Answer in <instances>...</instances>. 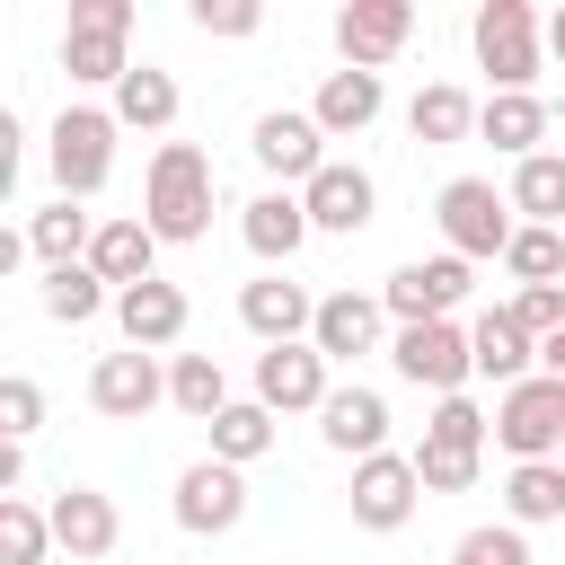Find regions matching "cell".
<instances>
[{
	"instance_id": "1f68e13d",
	"label": "cell",
	"mask_w": 565,
	"mask_h": 565,
	"mask_svg": "<svg viewBox=\"0 0 565 565\" xmlns=\"http://www.w3.org/2000/svg\"><path fill=\"white\" fill-rule=\"evenodd\" d=\"M35 300H44V318H62V327H88L97 309H115V291H106V274H97V265H53Z\"/></svg>"
},
{
	"instance_id": "60d3db41",
	"label": "cell",
	"mask_w": 565,
	"mask_h": 565,
	"mask_svg": "<svg viewBox=\"0 0 565 565\" xmlns=\"http://www.w3.org/2000/svg\"><path fill=\"white\" fill-rule=\"evenodd\" d=\"M194 26L238 44V35H256V26H265V9H256V0H194Z\"/></svg>"
},
{
	"instance_id": "836d02e7",
	"label": "cell",
	"mask_w": 565,
	"mask_h": 565,
	"mask_svg": "<svg viewBox=\"0 0 565 565\" xmlns=\"http://www.w3.org/2000/svg\"><path fill=\"white\" fill-rule=\"evenodd\" d=\"M503 274H512V291H530V282H565V230L521 221L512 247H503Z\"/></svg>"
},
{
	"instance_id": "5b68a950",
	"label": "cell",
	"mask_w": 565,
	"mask_h": 565,
	"mask_svg": "<svg viewBox=\"0 0 565 565\" xmlns=\"http://www.w3.org/2000/svg\"><path fill=\"white\" fill-rule=\"evenodd\" d=\"M115 132H124L115 106H62V115H53V150H44V159H53V185H62L71 203H88V194L115 177Z\"/></svg>"
},
{
	"instance_id": "5bb4252c",
	"label": "cell",
	"mask_w": 565,
	"mask_h": 565,
	"mask_svg": "<svg viewBox=\"0 0 565 565\" xmlns=\"http://www.w3.org/2000/svg\"><path fill=\"white\" fill-rule=\"evenodd\" d=\"M406 35H415V9H406V0H344V9H335V53H344V71H388V62L406 53Z\"/></svg>"
},
{
	"instance_id": "44dd1931",
	"label": "cell",
	"mask_w": 565,
	"mask_h": 565,
	"mask_svg": "<svg viewBox=\"0 0 565 565\" xmlns=\"http://www.w3.org/2000/svg\"><path fill=\"white\" fill-rule=\"evenodd\" d=\"M185 291L168 282V274H150V282H132V291H115V327H124V344H141V353H159V344H177L185 335Z\"/></svg>"
},
{
	"instance_id": "f35d334b",
	"label": "cell",
	"mask_w": 565,
	"mask_h": 565,
	"mask_svg": "<svg viewBox=\"0 0 565 565\" xmlns=\"http://www.w3.org/2000/svg\"><path fill=\"white\" fill-rule=\"evenodd\" d=\"M450 565H530V539H521L512 521H486V530H468V539L450 547Z\"/></svg>"
},
{
	"instance_id": "ab89813d",
	"label": "cell",
	"mask_w": 565,
	"mask_h": 565,
	"mask_svg": "<svg viewBox=\"0 0 565 565\" xmlns=\"http://www.w3.org/2000/svg\"><path fill=\"white\" fill-rule=\"evenodd\" d=\"M35 424H44V388H35L26 371H9V380H0V441H26Z\"/></svg>"
},
{
	"instance_id": "9a60e30c",
	"label": "cell",
	"mask_w": 565,
	"mask_h": 565,
	"mask_svg": "<svg viewBox=\"0 0 565 565\" xmlns=\"http://www.w3.org/2000/svg\"><path fill=\"white\" fill-rule=\"evenodd\" d=\"M238 238H247V256H256L265 274H291V256H300L318 230H309V203H300L291 185H265V194L238 212Z\"/></svg>"
},
{
	"instance_id": "9c48e42d",
	"label": "cell",
	"mask_w": 565,
	"mask_h": 565,
	"mask_svg": "<svg viewBox=\"0 0 565 565\" xmlns=\"http://www.w3.org/2000/svg\"><path fill=\"white\" fill-rule=\"evenodd\" d=\"M177 530L185 539H230L238 521H247V468H221V459H194V468H177Z\"/></svg>"
},
{
	"instance_id": "603a6c76",
	"label": "cell",
	"mask_w": 565,
	"mask_h": 565,
	"mask_svg": "<svg viewBox=\"0 0 565 565\" xmlns=\"http://www.w3.org/2000/svg\"><path fill=\"white\" fill-rule=\"evenodd\" d=\"M88 265L106 274V291H132V282H150V274H159V230H150L141 212H115V221H97Z\"/></svg>"
},
{
	"instance_id": "74e56055",
	"label": "cell",
	"mask_w": 565,
	"mask_h": 565,
	"mask_svg": "<svg viewBox=\"0 0 565 565\" xmlns=\"http://www.w3.org/2000/svg\"><path fill=\"white\" fill-rule=\"evenodd\" d=\"M503 309H512V327H521L530 344H547V335H565V282H530V291H512Z\"/></svg>"
},
{
	"instance_id": "7bdbcfd3",
	"label": "cell",
	"mask_w": 565,
	"mask_h": 565,
	"mask_svg": "<svg viewBox=\"0 0 565 565\" xmlns=\"http://www.w3.org/2000/svg\"><path fill=\"white\" fill-rule=\"evenodd\" d=\"M539 371H547V380H565V335H547V344H539Z\"/></svg>"
},
{
	"instance_id": "8fae6325",
	"label": "cell",
	"mask_w": 565,
	"mask_h": 565,
	"mask_svg": "<svg viewBox=\"0 0 565 565\" xmlns=\"http://www.w3.org/2000/svg\"><path fill=\"white\" fill-rule=\"evenodd\" d=\"M247 150H256V168H265V177H282L291 194L327 168V132H318V115H309V106H274V115H256Z\"/></svg>"
},
{
	"instance_id": "4fadbf2b",
	"label": "cell",
	"mask_w": 565,
	"mask_h": 565,
	"mask_svg": "<svg viewBox=\"0 0 565 565\" xmlns=\"http://www.w3.org/2000/svg\"><path fill=\"white\" fill-rule=\"evenodd\" d=\"M88 406H97L106 424H141L150 406H168V371H159V353H141V344L97 353V371H88Z\"/></svg>"
},
{
	"instance_id": "d6a6232c",
	"label": "cell",
	"mask_w": 565,
	"mask_h": 565,
	"mask_svg": "<svg viewBox=\"0 0 565 565\" xmlns=\"http://www.w3.org/2000/svg\"><path fill=\"white\" fill-rule=\"evenodd\" d=\"M503 194H512V212H521V221H539V230H556V221H565V159H556V150H539V159H521Z\"/></svg>"
},
{
	"instance_id": "52a82bcc",
	"label": "cell",
	"mask_w": 565,
	"mask_h": 565,
	"mask_svg": "<svg viewBox=\"0 0 565 565\" xmlns=\"http://www.w3.org/2000/svg\"><path fill=\"white\" fill-rule=\"evenodd\" d=\"M477 291V274H468V256H415V265H397L388 282H380V309L397 318V327H433V318H450L459 300Z\"/></svg>"
},
{
	"instance_id": "7402d4cb",
	"label": "cell",
	"mask_w": 565,
	"mask_h": 565,
	"mask_svg": "<svg viewBox=\"0 0 565 565\" xmlns=\"http://www.w3.org/2000/svg\"><path fill=\"white\" fill-rule=\"evenodd\" d=\"M380 106H388L380 71H327V79H318V97H309V115H318V132H327V141L371 132V124H380Z\"/></svg>"
},
{
	"instance_id": "8992f818",
	"label": "cell",
	"mask_w": 565,
	"mask_h": 565,
	"mask_svg": "<svg viewBox=\"0 0 565 565\" xmlns=\"http://www.w3.org/2000/svg\"><path fill=\"white\" fill-rule=\"evenodd\" d=\"M494 441L512 450V468H521V459H556V450H565V380L530 371L521 388H503V397H494Z\"/></svg>"
},
{
	"instance_id": "f6af8a7d",
	"label": "cell",
	"mask_w": 565,
	"mask_h": 565,
	"mask_svg": "<svg viewBox=\"0 0 565 565\" xmlns=\"http://www.w3.org/2000/svg\"><path fill=\"white\" fill-rule=\"evenodd\" d=\"M556 459H565V450H556Z\"/></svg>"
},
{
	"instance_id": "7a4b0ae2",
	"label": "cell",
	"mask_w": 565,
	"mask_h": 565,
	"mask_svg": "<svg viewBox=\"0 0 565 565\" xmlns=\"http://www.w3.org/2000/svg\"><path fill=\"white\" fill-rule=\"evenodd\" d=\"M468 44H477V71L494 79V97H530V79L547 62V18L530 0H486L468 18Z\"/></svg>"
},
{
	"instance_id": "e575fe53",
	"label": "cell",
	"mask_w": 565,
	"mask_h": 565,
	"mask_svg": "<svg viewBox=\"0 0 565 565\" xmlns=\"http://www.w3.org/2000/svg\"><path fill=\"white\" fill-rule=\"evenodd\" d=\"M53 556V512H35L26 494H0V565H44Z\"/></svg>"
},
{
	"instance_id": "cb8c5ba5",
	"label": "cell",
	"mask_w": 565,
	"mask_h": 565,
	"mask_svg": "<svg viewBox=\"0 0 565 565\" xmlns=\"http://www.w3.org/2000/svg\"><path fill=\"white\" fill-rule=\"evenodd\" d=\"M468 353H477V380H503V388H521L530 362H539V344L512 327V309H477L468 318Z\"/></svg>"
},
{
	"instance_id": "b9f144b4",
	"label": "cell",
	"mask_w": 565,
	"mask_h": 565,
	"mask_svg": "<svg viewBox=\"0 0 565 565\" xmlns=\"http://www.w3.org/2000/svg\"><path fill=\"white\" fill-rule=\"evenodd\" d=\"M26 486V441H0V494Z\"/></svg>"
},
{
	"instance_id": "e0dca14e",
	"label": "cell",
	"mask_w": 565,
	"mask_h": 565,
	"mask_svg": "<svg viewBox=\"0 0 565 565\" xmlns=\"http://www.w3.org/2000/svg\"><path fill=\"white\" fill-rule=\"evenodd\" d=\"M44 512H53V547H62L71 565H106L115 539H124V512H115V494H97V486H62Z\"/></svg>"
},
{
	"instance_id": "4dcf8cb0",
	"label": "cell",
	"mask_w": 565,
	"mask_h": 565,
	"mask_svg": "<svg viewBox=\"0 0 565 565\" xmlns=\"http://www.w3.org/2000/svg\"><path fill=\"white\" fill-rule=\"evenodd\" d=\"M168 406L194 415V424H212V415L238 406V397H230V371H221L212 353H177V362H168Z\"/></svg>"
},
{
	"instance_id": "ac0fdd59",
	"label": "cell",
	"mask_w": 565,
	"mask_h": 565,
	"mask_svg": "<svg viewBox=\"0 0 565 565\" xmlns=\"http://www.w3.org/2000/svg\"><path fill=\"white\" fill-rule=\"evenodd\" d=\"M300 203H309V230H327V238H353V230H371V203H380V185H371V168H353V159H327V168L300 185Z\"/></svg>"
},
{
	"instance_id": "ffe728a7",
	"label": "cell",
	"mask_w": 565,
	"mask_h": 565,
	"mask_svg": "<svg viewBox=\"0 0 565 565\" xmlns=\"http://www.w3.org/2000/svg\"><path fill=\"white\" fill-rule=\"evenodd\" d=\"M380 335H388V309H380V291H327V300H318V327H309V344H318L327 362H362V353H380Z\"/></svg>"
},
{
	"instance_id": "ba28073f",
	"label": "cell",
	"mask_w": 565,
	"mask_h": 565,
	"mask_svg": "<svg viewBox=\"0 0 565 565\" xmlns=\"http://www.w3.org/2000/svg\"><path fill=\"white\" fill-rule=\"evenodd\" d=\"M388 362H397V380H415V388H433V397H468V380H477L468 327H450V318L397 327V335H388Z\"/></svg>"
},
{
	"instance_id": "d6986e66",
	"label": "cell",
	"mask_w": 565,
	"mask_h": 565,
	"mask_svg": "<svg viewBox=\"0 0 565 565\" xmlns=\"http://www.w3.org/2000/svg\"><path fill=\"white\" fill-rule=\"evenodd\" d=\"M318 441H327V450H344L353 468H362V459H380V450H388V397H380V388H362V380H344V388L318 406Z\"/></svg>"
},
{
	"instance_id": "277c9868",
	"label": "cell",
	"mask_w": 565,
	"mask_h": 565,
	"mask_svg": "<svg viewBox=\"0 0 565 565\" xmlns=\"http://www.w3.org/2000/svg\"><path fill=\"white\" fill-rule=\"evenodd\" d=\"M433 221H441V238H450V256H494L503 265V247H512V194H494V177H450L441 194H433Z\"/></svg>"
},
{
	"instance_id": "2e32d148",
	"label": "cell",
	"mask_w": 565,
	"mask_h": 565,
	"mask_svg": "<svg viewBox=\"0 0 565 565\" xmlns=\"http://www.w3.org/2000/svg\"><path fill=\"white\" fill-rule=\"evenodd\" d=\"M238 327H247L256 344H309L318 300H309V282H291V274H256V282H238Z\"/></svg>"
},
{
	"instance_id": "ee69618b",
	"label": "cell",
	"mask_w": 565,
	"mask_h": 565,
	"mask_svg": "<svg viewBox=\"0 0 565 565\" xmlns=\"http://www.w3.org/2000/svg\"><path fill=\"white\" fill-rule=\"evenodd\" d=\"M547 53H556V62H565V9H556V18H547Z\"/></svg>"
},
{
	"instance_id": "83f0119b",
	"label": "cell",
	"mask_w": 565,
	"mask_h": 565,
	"mask_svg": "<svg viewBox=\"0 0 565 565\" xmlns=\"http://www.w3.org/2000/svg\"><path fill=\"white\" fill-rule=\"evenodd\" d=\"M503 512H512V530L565 521V459H521V468L503 477Z\"/></svg>"
},
{
	"instance_id": "7c38bea8",
	"label": "cell",
	"mask_w": 565,
	"mask_h": 565,
	"mask_svg": "<svg viewBox=\"0 0 565 565\" xmlns=\"http://www.w3.org/2000/svg\"><path fill=\"white\" fill-rule=\"evenodd\" d=\"M327 371H335V362H327L318 344H265V353H256V406H274V415H318V406L335 397Z\"/></svg>"
},
{
	"instance_id": "6da1fadb",
	"label": "cell",
	"mask_w": 565,
	"mask_h": 565,
	"mask_svg": "<svg viewBox=\"0 0 565 565\" xmlns=\"http://www.w3.org/2000/svg\"><path fill=\"white\" fill-rule=\"evenodd\" d=\"M141 221L159 230V247H194L212 230V150L159 141L150 150V177H141Z\"/></svg>"
},
{
	"instance_id": "f546056e",
	"label": "cell",
	"mask_w": 565,
	"mask_h": 565,
	"mask_svg": "<svg viewBox=\"0 0 565 565\" xmlns=\"http://www.w3.org/2000/svg\"><path fill=\"white\" fill-rule=\"evenodd\" d=\"M406 132H415V141H468V132H477V97H468L459 79H433V88H415Z\"/></svg>"
},
{
	"instance_id": "4316f807",
	"label": "cell",
	"mask_w": 565,
	"mask_h": 565,
	"mask_svg": "<svg viewBox=\"0 0 565 565\" xmlns=\"http://www.w3.org/2000/svg\"><path fill=\"white\" fill-rule=\"evenodd\" d=\"M115 124H124V132H168V124H177V71L132 62L124 88H115Z\"/></svg>"
},
{
	"instance_id": "30bf717a",
	"label": "cell",
	"mask_w": 565,
	"mask_h": 565,
	"mask_svg": "<svg viewBox=\"0 0 565 565\" xmlns=\"http://www.w3.org/2000/svg\"><path fill=\"white\" fill-rule=\"evenodd\" d=\"M353 530H406L415 521V503H424V477H415V450H380V459H362L353 468Z\"/></svg>"
},
{
	"instance_id": "d4e9b609",
	"label": "cell",
	"mask_w": 565,
	"mask_h": 565,
	"mask_svg": "<svg viewBox=\"0 0 565 565\" xmlns=\"http://www.w3.org/2000/svg\"><path fill=\"white\" fill-rule=\"evenodd\" d=\"M477 141H494L512 168L539 159V141H547V97H539V88H530V97H486V106H477Z\"/></svg>"
},
{
	"instance_id": "d590c367",
	"label": "cell",
	"mask_w": 565,
	"mask_h": 565,
	"mask_svg": "<svg viewBox=\"0 0 565 565\" xmlns=\"http://www.w3.org/2000/svg\"><path fill=\"white\" fill-rule=\"evenodd\" d=\"M477 468H486V450H450V441H415V477H424V494H468V486H477Z\"/></svg>"
},
{
	"instance_id": "f1b7e54d",
	"label": "cell",
	"mask_w": 565,
	"mask_h": 565,
	"mask_svg": "<svg viewBox=\"0 0 565 565\" xmlns=\"http://www.w3.org/2000/svg\"><path fill=\"white\" fill-rule=\"evenodd\" d=\"M203 433H212V459H221V468H256V459L274 450V406L238 397V406H221Z\"/></svg>"
},
{
	"instance_id": "484cf974",
	"label": "cell",
	"mask_w": 565,
	"mask_h": 565,
	"mask_svg": "<svg viewBox=\"0 0 565 565\" xmlns=\"http://www.w3.org/2000/svg\"><path fill=\"white\" fill-rule=\"evenodd\" d=\"M88 247H97V221L71 194H53L44 212H26V256H44V274L53 265H88Z\"/></svg>"
},
{
	"instance_id": "8d00e7d4",
	"label": "cell",
	"mask_w": 565,
	"mask_h": 565,
	"mask_svg": "<svg viewBox=\"0 0 565 565\" xmlns=\"http://www.w3.org/2000/svg\"><path fill=\"white\" fill-rule=\"evenodd\" d=\"M486 433H494V415H486L477 397H433V424H424V441H450V450H486Z\"/></svg>"
},
{
	"instance_id": "3957f363",
	"label": "cell",
	"mask_w": 565,
	"mask_h": 565,
	"mask_svg": "<svg viewBox=\"0 0 565 565\" xmlns=\"http://www.w3.org/2000/svg\"><path fill=\"white\" fill-rule=\"evenodd\" d=\"M132 0H71V26H62V71L71 88H124L132 71Z\"/></svg>"
}]
</instances>
